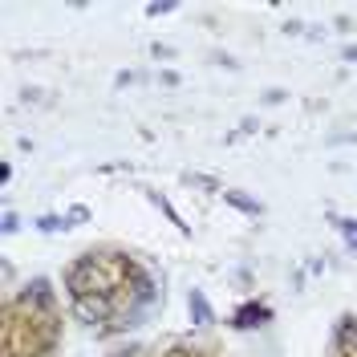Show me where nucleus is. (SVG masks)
Listing matches in <instances>:
<instances>
[{
	"label": "nucleus",
	"mask_w": 357,
	"mask_h": 357,
	"mask_svg": "<svg viewBox=\"0 0 357 357\" xmlns=\"http://www.w3.org/2000/svg\"><path fill=\"white\" fill-rule=\"evenodd\" d=\"M284 33H289V37H301V33H305V24H301V21H289V24H284Z\"/></svg>",
	"instance_id": "15"
},
{
	"label": "nucleus",
	"mask_w": 357,
	"mask_h": 357,
	"mask_svg": "<svg viewBox=\"0 0 357 357\" xmlns=\"http://www.w3.org/2000/svg\"><path fill=\"white\" fill-rule=\"evenodd\" d=\"M268 321H272V309H268V305H240L236 317H231L236 329H260V325H268Z\"/></svg>",
	"instance_id": "3"
},
{
	"label": "nucleus",
	"mask_w": 357,
	"mask_h": 357,
	"mask_svg": "<svg viewBox=\"0 0 357 357\" xmlns=\"http://www.w3.org/2000/svg\"><path fill=\"white\" fill-rule=\"evenodd\" d=\"M17 227H21V215L17 211H4V236H13Z\"/></svg>",
	"instance_id": "11"
},
{
	"label": "nucleus",
	"mask_w": 357,
	"mask_h": 357,
	"mask_svg": "<svg viewBox=\"0 0 357 357\" xmlns=\"http://www.w3.org/2000/svg\"><path fill=\"white\" fill-rule=\"evenodd\" d=\"M66 289H69L73 301H77V296H89V292H106V289H98V264H93V256H82V260L69 264Z\"/></svg>",
	"instance_id": "1"
},
{
	"label": "nucleus",
	"mask_w": 357,
	"mask_h": 357,
	"mask_svg": "<svg viewBox=\"0 0 357 357\" xmlns=\"http://www.w3.org/2000/svg\"><path fill=\"white\" fill-rule=\"evenodd\" d=\"M183 183H187V187H203V191H220V195H223L220 183H215L211 175H199V171H187V175H183Z\"/></svg>",
	"instance_id": "7"
},
{
	"label": "nucleus",
	"mask_w": 357,
	"mask_h": 357,
	"mask_svg": "<svg viewBox=\"0 0 357 357\" xmlns=\"http://www.w3.org/2000/svg\"><path fill=\"white\" fill-rule=\"evenodd\" d=\"M223 203H231V207L244 211V215H264V203L252 199V195H244V191H227V187H223Z\"/></svg>",
	"instance_id": "5"
},
{
	"label": "nucleus",
	"mask_w": 357,
	"mask_h": 357,
	"mask_svg": "<svg viewBox=\"0 0 357 357\" xmlns=\"http://www.w3.org/2000/svg\"><path fill=\"white\" fill-rule=\"evenodd\" d=\"M151 203H155V207H158V211H162V215H167V220H171V223H175V227H178V231H183V236H187V223H183V220H178V211H175V207H171V203H167V199H162V195H151Z\"/></svg>",
	"instance_id": "9"
},
{
	"label": "nucleus",
	"mask_w": 357,
	"mask_h": 357,
	"mask_svg": "<svg viewBox=\"0 0 357 357\" xmlns=\"http://www.w3.org/2000/svg\"><path fill=\"white\" fill-rule=\"evenodd\" d=\"M187 309H191V321H195V325H211V321H215V309H211V301L203 296V289L187 292Z\"/></svg>",
	"instance_id": "4"
},
{
	"label": "nucleus",
	"mask_w": 357,
	"mask_h": 357,
	"mask_svg": "<svg viewBox=\"0 0 357 357\" xmlns=\"http://www.w3.org/2000/svg\"><path fill=\"white\" fill-rule=\"evenodd\" d=\"M345 61H357V45H345Z\"/></svg>",
	"instance_id": "16"
},
{
	"label": "nucleus",
	"mask_w": 357,
	"mask_h": 357,
	"mask_svg": "<svg viewBox=\"0 0 357 357\" xmlns=\"http://www.w3.org/2000/svg\"><path fill=\"white\" fill-rule=\"evenodd\" d=\"M89 220V207H69V223H86Z\"/></svg>",
	"instance_id": "13"
},
{
	"label": "nucleus",
	"mask_w": 357,
	"mask_h": 357,
	"mask_svg": "<svg viewBox=\"0 0 357 357\" xmlns=\"http://www.w3.org/2000/svg\"><path fill=\"white\" fill-rule=\"evenodd\" d=\"M167 13H175L171 0H162V4H146V17H151V21H155V17H167Z\"/></svg>",
	"instance_id": "10"
},
{
	"label": "nucleus",
	"mask_w": 357,
	"mask_h": 357,
	"mask_svg": "<svg viewBox=\"0 0 357 357\" xmlns=\"http://www.w3.org/2000/svg\"><path fill=\"white\" fill-rule=\"evenodd\" d=\"M151 53H155V57H162V61H171V57H175V49H171V45H151Z\"/></svg>",
	"instance_id": "12"
},
{
	"label": "nucleus",
	"mask_w": 357,
	"mask_h": 357,
	"mask_svg": "<svg viewBox=\"0 0 357 357\" xmlns=\"http://www.w3.org/2000/svg\"><path fill=\"white\" fill-rule=\"evenodd\" d=\"M284 98H289L284 89H268V93H264V102H268V106H276V102H284Z\"/></svg>",
	"instance_id": "14"
},
{
	"label": "nucleus",
	"mask_w": 357,
	"mask_h": 357,
	"mask_svg": "<svg viewBox=\"0 0 357 357\" xmlns=\"http://www.w3.org/2000/svg\"><path fill=\"white\" fill-rule=\"evenodd\" d=\"M66 227H73V223H69V215H41V220H37V231H45V236L66 231Z\"/></svg>",
	"instance_id": "6"
},
{
	"label": "nucleus",
	"mask_w": 357,
	"mask_h": 357,
	"mask_svg": "<svg viewBox=\"0 0 357 357\" xmlns=\"http://www.w3.org/2000/svg\"><path fill=\"white\" fill-rule=\"evenodd\" d=\"M337 231H341V240H345V248L357 256V220H337Z\"/></svg>",
	"instance_id": "8"
},
{
	"label": "nucleus",
	"mask_w": 357,
	"mask_h": 357,
	"mask_svg": "<svg viewBox=\"0 0 357 357\" xmlns=\"http://www.w3.org/2000/svg\"><path fill=\"white\" fill-rule=\"evenodd\" d=\"M110 312H114L110 292H89V296H77V301H73V317L86 321V325H106Z\"/></svg>",
	"instance_id": "2"
}]
</instances>
